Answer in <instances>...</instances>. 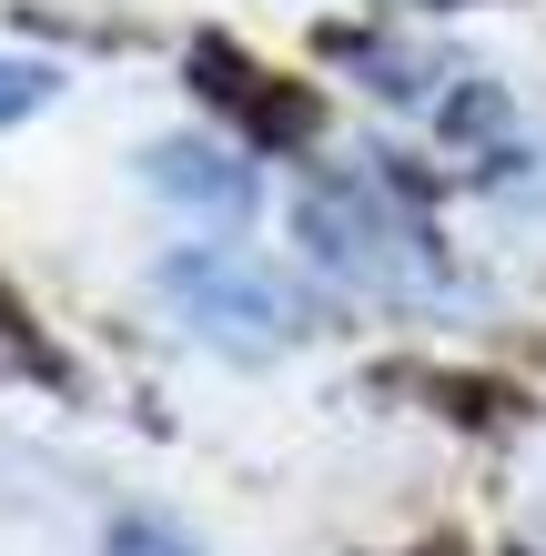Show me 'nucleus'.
I'll list each match as a JSON object with an SVG mask.
<instances>
[{"label": "nucleus", "instance_id": "6e6552de", "mask_svg": "<svg viewBox=\"0 0 546 556\" xmlns=\"http://www.w3.org/2000/svg\"><path fill=\"white\" fill-rule=\"evenodd\" d=\"M0 365H21V375H51V354L21 334V314H11V293H0Z\"/></svg>", "mask_w": 546, "mask_h": 556}, {"label": "nucleus", "instance_id": "f03ea898", "mask_svg": "<svg viewBox=\"0 0 546 556\" xmlns=\"http://www.w3.org/2000/svg\"><path fill=\"white\" fill-rule=\"evenodd\" d=\"M163 293H173V314L192 334L223 344V354H283L304 334V293L283 274H264V264H243V253H223V243H182L163 264Z\"/></svg>", "mask_w": 546, "mask_h": 556}, {"label": "nucleus", "instance_id": "423d86ee", "mask_svg": "<svg viewBox=\"0 0 546 556\" xmlns=\"http://www.w3.org/2000/svg\"><path fill=\"white\" fill-rule=\"evenodd\" d=\"M51 91H61V72H51V61H0V122H30V112L51 102Z\"/></svg>", "mask_w": 546, "mask_h": 556}, {"label": "nucleus", "instance_id": "0eeeda50", "mask_svg": "<svg viewBox=\"0 0 546 556\" xmlns=\"http://www.w3.org/2000/svg\"><path fill=\"white\" fill-rule=\"evenodd\" d=\"M112 556H192V536L163 527V516H122V527H112Z\"/></svg>", "mask_w": 546, "mask_h": 556}, {"label": "nucleus", "instance_id": "7ed1b4c3", "mask_svg": "<svg viewBox=\"0 0 546 556\" xmlns=\"http://www.w3.org/2000/svg\"><path fill=\"white\" fill-rule=\"evenodd\" d=\"M192 81H203V102H213V112H233L264 152L314 142V91H294L283 72H264V61H243L233 41H192Z\"/></svg>", "mask_w": 546, "mask_h": 556}, {"label": "nucleus", "instance_id": "39448f33", "mask_svg": "<svg viewBox=\"0 0 546 556\" xmlns=\"http://www.w3.org/2000/svg\"><path fill=\"white\" fill-rule=\"evenodd\" d=\"M355 61L374 72V91H384V102H435V81H456L445 61H426V51H395V41H365Z\"/></svg>", "mask_w": 546, "mask_h": 556}, {"label": "nucleus", "instance_id": "f257e3e1", "mask_svg": "<svg viewBox=\"0 0 546 556\" xmlns=\"http://www.w3.org/2000/svg\"><path fill=\"white\" fill-rule=\"evenodd\" d=\"M294 243L334 283L374 293V304H435V293L456 283V274H445V243L426 233V213H415L405 182L374 173V162H325V173H304Z\"/></svg>", "mask_w": 546, "mask_h": 556}, {"label": "nucleus", "instance_id": "20e7f679", "mask_svg": "<svg viewBox=\"0 0 546 556\" xmlns=\"http://www.w3.org/2000/svg\"><path fill=\"white\" fill-rule=\"evenodd\" d=\"M142 182L173 192V203H192V213H213V223H233V213L253 203V173H243L223 142H152V152H142Z\"/></svg>", "mask_w": 546, "mask_h": 556}]
</instances>
